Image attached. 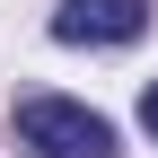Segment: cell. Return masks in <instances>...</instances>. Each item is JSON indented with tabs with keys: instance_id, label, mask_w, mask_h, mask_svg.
<instances>
[{
	"instance_id": "1",
	"label": "cell",
	"mask_w": 158,
	"mask_h": 158,
	"mask_svg": "<svg viewBox=\"0 0 158 158\" xmlns=\"http://www.w3.org/2000/svg\"><path fill=\"white\" fill-rule=\"evenodd\" d=\"M18 141L35 158H114V123L70 106V97H27L18 106Z\"/></svg>"
},
{
	"instance_id": "2",
	"label": "cell",
	"mask_w": 158,
	"mask_h": 158,
	"mask_svg": "<svg viewBox=\"0 0 158 158\" xmlns=\"http://www.w3.org/2000/svg\"><path fill=\"white\" fill-rule=\"evenodd\" d=\"M141 27H149V0H62L53 9L62 44H132Z\"/></svg>"
},
{
	"instance_id": "3",
	"label": "cell",
	"mask_w": 158,
	"mask_h": 158,
	"mask_svg": "<svg viewBox=\"0 0 158 158\" xmlns=\"http://www.w3.org/2000/svg\"><path fill=\"white\" fill-rule=\"evenodd\" d=\"M141 132L158 141V79H149V97H141Z\"/></svg>"
}]
</instances>
